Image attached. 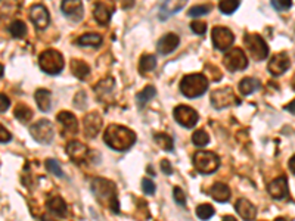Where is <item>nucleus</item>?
<instances>
[{
    "mask_svg": "<svg viewBox=\"0 0 295 221\" xmlns=\"http://www.w3.org/2000/svg\"><path fill=\"white\" fill-rule=\"evenodd\" d=\"M103 140L110 148H113L114 151L124 152V151H128L136 143L138 136L133 130H130L127 127L111 124L108 125V128L103 133Z\"/></svg>",
    "mask_w": 295,
    "mask_h": 221,
    "instance_id": "f257e3e1",
    "label": "nucleus"
},
{
    "mask_svg": "<svg viewBox=\"0 0 295 221\" xmlns=\"http://www.w3.org/2000/svg\"><path fill=\"white\" fill-rule=\"evenodd\" d=\"M90 189H92V194L95 195V198L100 204L106 205L114 214H120V202H118V196H117V187L111 180L96 177V179L92 180Z\"/></svg>",
    "mask_w": 295,
    "mask_h": 221,
    "instance_id": "f03ea898",
    "label": "nucleus"
},
{
    "mask_svg": "<svg viewBox=\"0 0 295 221\" xmlns=\"http://www.w3.org/2000/svg\"><path fill=\"white\" fill-rule=\"evenodd\" d=\"M208 89V78L204 74H189L184 75L180 81V92L183 96L194 99L202 96Z\"/></svg>",
    "mask_w": 295,
    "mask_h": 221,
    "instance_id": "7ed1b4c3",
    "label": "nucleus"
},
{
    "mask_svg": "<svg viewBox=\"0 0 295 221\" xmlns=\"http://www.w3.org/2000/svg\"><path fill=\"white\" fill-rule=\"evenodd\" d=\"M39 65L43 72L49 75H57L64 69L65 62H64V56L61 55V52H58L55 49H47L42 52V55L39 58Z\"/></svg>",
    "mask_w": 295,
    "mask_h": 221,
    "instance_id": "20e7f679",
    "label": "nucleus"
},
{
    "mask_svg": "<svg viewBox=\"0 0 295 221\" xmlns=\"http://www.w3.org/2000/svg\"><path fill=\"white\" fill-rule=\"evenodd\" d=\"M194 167L201 174H212L220 167V158L210 151H198L194 155Z\"/></svg>",
    "mask_w": 295,
    "mask_h": 221,
    "instance_id": "39448f33",
    "label": "nucleus"
},
{
    "mask_svg": "<svg viewBox=\"0 0 295 221\" xmlns=\"http://www.w3.org/2000/svg\"><path fill=\"white\" fill-rule=\"evenodd\" d=\"M245 44L255 61H264L269 56V46L260 34H245Z\"/></svg>",
    "mask_w": 295,
    "mask_h": 221,
    "instance_id": "423d86ee",
    "label": "nucleus"
},
{
    "mask_svg": "<svg viewBox=\"0 0 295 221\" xmlns=\"http://www.w3.org/2000/svg\"><path fill=\"white\" fill-rule=\"evenodd\" d=\"M30 134L33 136V139L37 142V143H42V145H49L53 142V125L49 120H40L37 121L36 124H33L30 127Z\"/></svg>",
    "mask_w": 295,
    "mask_h": 221,
    "instance_id": "0eeeda50",
    "label": "nucleus"
},
{
    "mask_svg": "<svg viewBox=\"0 0 295 221\" xmlns=\"http://www.w3.org/2000/svg\"><path fill=\"white\" fill-rule=\"evenodd\" d=\"M211 40H212V46L217 50L226 52L230 49V46L235 42V36L229 28L214 27L211 31Z\"/></svg>",
    "mask_w": 295,
    "mask_h": 221,
    "instance_id": "6e6552de",
    "label": "nucleus"
},
{
    "mask_svg": "<svg viewBox=\"0 0 295 221\" xmlns=\"http://www.w3.org/2000/svg\"><path fill=\"white\" fill-rule=\"evenodd\" d=\"M211 105L212 108L216 109H225L227 106H230L233 102L238 105L239 99L232 92L230 87H223V89H217V90H212L211 92Z\"/></svg>",
    "mask_w": 295,
    "mask_h": 221,
    "instance_id": "1a4fd4ad",
    "label": "nucleus"
},
{
    "mask_svg": "<svg viewBox=\"0 0 295 221\" xmlns=\"http://www.w3.org/2000/svg\"><path fill=\"white\" fill-rule=\"evenodd\" d=\"M223 64L230 72H236V71H242L248 67V58L244 53L242 49L235 47L226 53L223 58Z\"/></svg>",
    "mask_w": 295,
    "mask_h": 221,
    "instance_id": "9d476101",
    "label": "nucleus"
},
{
    "mask_svg": "<svg viewBox=\"0 0 295 221\" xmlns=\"http://www.w3.org/2000/svg\"><path fill=\"white\" fill-rule=\"evenodd\" d=\"M173 115H174V120L186 128H192L195 127L199 120V115L194 108L191 106H186V105H179L176 106L173 110Z\"/></svg>",
    "mask_w": 295,
    "mask_h": 221,
    "instance_id": "9b49d317",
    "label": "nucleus"
},
{
    "mask_svg": "<svg viewBox=\"0 0 295 221\" xmlns=\"http://www.w3.org/2000/svg\"><path fill=\"white\" fill-rule=\"evenodd\" d=\"M62 14L74 22H80L85 15V8L82 0H62L61 3Z\"/></svg>",
    "mask_w": 295,
    "mask_h": 221,
    "instance_id": "f8f14e48",
    "label": "nucleus"
},
{
    "mask_svg": "<svg viewBox=\"0 0 295 221\" xmlns=\"http://www.w3.org/2000/svg\"><path fill=\"white\" fill-rule=\"evenodd\" d=\"M291 67V59L286 53H278V55H273L269 61V72L275 77L285 74Z\"/></svg>",
    "mask_w": 295,
    "mask_h": 221,
    "instance_id": "ddd939ff",
    "label": "nucleus"
},
{
    "mask_svg": "<svg viewBox=\"0 0 295 221\" xmlns=\"http://www.w3.org/2000/svg\"><path fill=\"white\" fill-rule=\"evenodd\" d=\"M30 19L37 30H44L50 22V15L43 5H34L30 9Z\"/></svg>",
    "mask_w": 295,
    "mask_h": 221,
    "instance_id": "4468645a",
    "label": "nucleus"
},
{
    "mask_svg": "<svg viewBox=\"0 0 295 221\" xmlns=\"http://www.w3.org/2000/svg\"><path fill=\"white\" fill-rule=\"evenodd\" d=\"M267 192L269 195L273 198V199H278V201H282L285 198L289 196V187H288V180L286 177H278L275 179L269 186H267Z\"/></svg>",
    "mask_w": 295,
    "mask_h": 221,
    "instance_id": "2eb2a0df",
    "label": "nucleus"
},
{
    "mask_svg": "<svg viewBox=\"0 0 295 221\" xmlns=\"http://www.w3.org/2000/svg\"><path fill=\"white\" fill-rule=\"evenodd\" d=\"M67 155L75 164H82L89 158V148L82 142H70L67 145Z\"/></svg>",
    "mask_w": 295,
    "mask_h": 221,
    "instance_id": "dca6fc26",
    "label": "nucleus"
},
{
    "mask_svg": "<svg viewBox=\"0 0 295 221\" xmlns=\"http://www.w3.org/2000/svg\"><path fill=\"white\" fill-rule=\"evenodd\" d=\"M102 117L99 115L98 112H90L87 114L83 120V124H85V134L87 137L93 139L96 137L100 131V127H102Z\"/></svg>",
    "mask_w": 295,
    "mask_h": 221,
    "instance_id": "f3484780",
    "label": "nucleus"
},
{
    "mask_svg": "<svg viewBox=\"0 0 295 221\" xmlns=\"http://www.w3.org/2000/svg\"><path fill=\"white\" fill-rule=\"evenodd\" d=\"M187 3V0H166L159 9V21H167L171 15L177 14L183 9V6Z\"/></svg>",
    "mask_w": 295,
    "mask_h": 221,
    "instance_id": "a211bd4d",
    "label": "nucleus"
},
{
    "mask_svg": "<svg viewBox=\"0 0 295 221\" xmlns=\"http://www.w3.org/2000/svg\"><path fill=\"white\" fill-rule=\"evenodd\" d=\"M57 120L58 123L61 124V127L65 130V133H68V134H75V133L78 131V121H77L75 115L68 112V110L59 112Z\"/></svg>",
    "mask_w": 295,
    "mask_h": 221,
    "instance_id": "6ab92c4d",
    "label": "nucleus"
},
{
    "mask_svg": "<svg viewBox=\"0 0 295 221\" xmlns=\"http://www.w3.org/2000/svg\"><path fill=\"white\" fill-rule=\"evenodd\" d=\"M46 208L50 214H53L58 218H64L68 212V207L67 202L61 198V196H50L46 201Z\"/></svg>",
    "mask_w": 295,
    "mask_h": 221,
    "instance_id": "aec40b11",
    "label": "nucleus"
},
{
    "mask_svg": "<svg viewBox=\"0 0 295 221\" xmlns=\"http://www.w3.org/2000/svg\"><path fill=\"white\" fill-rule=\"evenodd\" d=\"M179 43H180L179 36L170 33V34H166L163 39H159V42L156 44V49H158L159 55L166 56L169 55V53H171V52H174V50L177 49Z\"/></svg>",
    "mask_w": 295,
    "mask_h": 221,
    "instance_id": "412c9836",
    "label": "nucleus"
},
{
    "mask_svg": "<svg viewBox=\"0 0 295 221\" xmlns=\"http://www.w3.org/2000/svg\"><path fill=\"white\" fill-rule=\"evenodd\" d=\"M235 211L238 212L239 217H242L244 220H254L255 215H257V209L254 207L253 204L242 198V199H238L236 204H235Z\"/></svg>",
    "mask_w": 295,
    "mask_h": 221,
    "instance_id": "4be33fe9",
    "label": "nucleus"
},
{
    "mask_svg": "<svg viewBox=\"0 0 295 221\" xmlns=\"http://www.w3.org/2000/svg\"><path fill=\"white\" fill-rule=\"evenodd\" d=\"M208 195H210L214 201L223 204V202H227V201L230 199L232 192H230L229 186L225 184V183H214L210 189H208Z\"/></svg>",
    "mask_w": 295,
    "mask_h": 221,
    "instance_id": "5701e85b",
    "label": "nucleus"
},
{
    "mask_svg": "<svg viewBox=\"0 0 295 221\" xmlns=\"http://www.w3.org/2000/svg\"><path fill=\"white\" fill-rule=\"evenodd\" d=\"M34 99L37 102V106L39 109L43 112H47L52 108V93L46 89H39L36 93H34Z\"/></svg>",
    "mask_w": 295,
    "mask_h": 221,
    "instance_id": "b1692460",
    "label": "nucleus"
},
{
    "mask_svg": "<svg viewBox=\"0 0 295 221\" xmlns=\"http://www.w3.org/2000/svg\"><path fill=\"white\" fill-rule=\"evenodd\" d=\"M71 71L78 80L85 81V80H87L89 74H90V67H89V64H86L85 61H82V59H72L71 61Z\"/></svg>",
    "mask_w": 295,
    "mask_h": 221,
    "instance_id": "393cba45",
    "label": "nucleus"
},
{
    "mask_svg": "<svg viewBox=\"0 0 295 221\" xmlns=\"http://www.w3.org/2000/svg\"><path fill=\"white\" fill-rule=\"evenodd\" d=\"M260 87H261L260 80L253 78V77H247V78H244L239 83V92H240L242 96H248V95H251L254 92H257Z\"/></svg>",
    "mask_w": 295,
    "mask_h": 221,
    "instance_id": "a878e982",
    "label": "nucleus"
},
{
    "mask_svg": "<svg viewBox=\"0 0 295 221\" xmlns=\"http://www.w3.org/2000/svg\"><path fill=\"white\" fill-rule=\"evenodd\" d=\"M93 15H95V19L98 21V24L106 25L111 19V9L105 3H96V6L93 9Z\"/></svg>",
    "mask_w": 295,
    "mask_h": 221,
    "instance_id": "bb28decb",
    "label": "nucleus"
},
{
    "mask_svg": "<svg viewBox=\"0 0 295 221\" xmlns=\"http://www.w3.org/2000/svg\"><path fill=\"white\" fill-rule=\"evenodd\" d=\"M19 8L18 0H0V18H11Z\"/></svg>",
    "mask_w": 295,
    "mask_h": 221,
    "instance_id": "cd10ccee",
    "label": "nucleus"
},
{
    "mask_svg": "<svg viewBox=\"0 0 295 221\" xmlns=\"http://www.w3.org/2000/svg\"><path fill=\"white\" fill-rule=\"evenodd\" d=\"M75 44L78 46H89V47H98L102 44V37L96 34V33H89V34H83L82 37H78L75 40Z\"/></svg>",
    "mask_w": 295,
    "mask_h": 221,
    "instance_id": "c85d7f7f",
    "label": "nucleus"
},
{
    "mask_svg": "<svg viewBox=\"0 0 295 221\" xmlns=\"http://www.w3.org/2000/svg\"><path fill=\"white\" fill-rule=\"evenodd\" d=\"M156 95V90H155L154 86H148V87H145L142 92H139L138 95H136V103H138V106L139 108H143L149 100H152Z\"/></svg>",
    "mask_w": 295,
    "mask_h": 221,
    "instance_id": "c756f323",
    "label": "nucleus"
},
{
    "mask_svg": "<svg viewBox=\"0 0 295 221\" xmlns=\"http://www.w3.org/2000/svg\"><path fill=\"white\" fill-rule=\"evenodd\" d=\"M8 31L11 33V36L15 39H24L27 36V25L24 21L21 19H15L14 22H11V25L8 27Z\"/></svg>",
    "mask_w": 295,
    "mask_h": 221,
    "instance_id": "7c9ffc66",
    "label": "nucleus"
},
{
    "mask_svg": "<svg viewBox=\"0 0 295 221\" xmlns=\"http://www.w3.org/2000/svg\"><path fill=\"white\" fill-rule=\"evenodd\" d=\"M156 67V58L154 55H149V53H145L142 55L141 61H139V72L141 74H148L151 71H154Z\"/></svg>",
    "mask_w": 295,
    "mask_h": 221,
    "instance_id": "2f4dec72",
    "label": "nucleus"
},
{
    "mask_svg": "<svg viewBox=\"0 0 295 221\" xmlns=\"http://www.w3.org/2000/svg\"><path fill=\"white\" fill-rule=\"evenodd\" d=\"M155 143L161 148V149H164V151H167V152H171L173 149H174V142H173V137L169 136L167 133H156L154 136Z\"/></svg>",
    "mask_w": 295,
    "mask_h": 221,
    "instance_id": "473e14b6",
    "label": "nucleus"
},
{
    "mask_svg": "<svg viewBox=\"0 0 295 221\" xmlns=\"http://www.w3.org/2000/svg\"><path fill=\"white\" fill-rule=\"evenodd\" d=\"M114 86H115L114 78H106V80L98 83V86L95 87V92H96V95H98L99 97H103L105 95H110V93L113 92Z\"/></svg>",
    "mask_w": 295,
    "mask_h": 221,
    "instance_id": "72a5a7b5",
    "label": "nucleus"
},
{
    "mask_svg": "<svg viewBox=\"0 0 295 221\" xmlns=\"http://www.w3.org/2000/svg\"><path fill=\"white\" fill-rule=\"evenodd\" d=\"M15 117L16 120H19L21 123H29L30 120L33 118V110L31 108H29L27 105H18L16 109H15Z\"/></svg>",
    "mask_w": 295,
    "mask_h": 221,
    "instance_id": "f704fd0d",
    "label": "nucleus"
},
{
    "mask_svg": "<svg viewBox=\"0 0 295 221\" xmlns=\"http://www.w3.org/2000/svg\"><path fill=\"white\" fill-rule=\"evenodd\" d=\"M192 142H194V145L198 146V148H204V146H207V145L210 143V136H208V133L204 131V130H197V131L192 134Z\"/></svg>",
    "mask_w": 295,
    "mask_h": 221,
    "instance_id": "c9c22d12",
    "label": "nucleus"
},
{
    "mask_svg": "<svg viewBox=\"0 0 295 221\" xmlns=\"http://www.w3.org/2000/svg\"><path fill=\"white\" fill-rule=\"evenodd\" d=\"M239 5H240L239 0H222L219 5V9L225 15H230L238 9Z\"/></svg>",
    "mask_w": 295,
    "mask_h": 221,
    "instance_id": "e433bc0d",
    "label": "nucleus"
},
{
    "mask_svg": "<svg viewBox=\"0 0 295 221\" xmlns=\"http://www.w3.org/2000/svg\"><path fill=\"white\" fill-rule=\"evenodd\" d=\"M197 215L201 220H208L214 215V208L210 204H202L197 208Z\"/></svg>",
    "mask_w": 295,
    "mask_h": 221,
    "instance_id": "4c0bfd02",
    "label": "nucleus"
},
{
    "mask_svg": "<svg viewBox=\"0 0 295 221\" xmlns=\"http://www.w3.org/2000/svg\"><path fill=\"white\" fill-rule=\"evenodd\" d=\"M211 12V5H198V6H194L187 11V15L189 16H202V15H207Z\"/></svg>",
    "mask_w": 295,
    "mask_h": 221,
    "instance_id": "58836bf2",
    "label": "nucleus"
},
{
    "mask_svg": "<svg viewBox=\"0 0 295 221\" xmlns=\"http://www.w3.org/2000/svg\"><path fill=\"white\" fill-rule=\"evenodd\" d=\"M46 170L52 174H55L57 177H64V173H62V168L59 165L57 159H47L46 161Z\"/></svg>",
    "mask_w": 295,
    "mask_h": 221,
    "instance_id": "ea45409f",
    "label": "nucleus"
},
{
    "mask_svg": "<svg viewBox=\"0 0 295 221\" xmlns=\"http://www.w3.org/2000/svg\"><path fill=\"white\" fill-rule=\"evenodd\" d=\"M191 28H192V31L195 33V34H199V36H202V34H205V31H207V24L204 22V21H192L191 22Z\"/></svg>",
    "mask_w": 295,
    "mask_h": 221,
    "instance_id": "a19ab883",
    "label": "nucleus"
},
{
    "mask_svg": "<svg viewBox=\"0 0 295 221\" xmlns=\"http://www.w3.org/2000/svg\"><path fill=\"white\" fill-rule=\"evenodd\" d=\"M142 190L145 195H154L156 187H155V183L152 180L143 179L142 180Z\"/></svg>",
    "mask_w": 295,
    "mask_h": 221,
    "instance_id": "79ce46f5",
    "label": "nucleus"
},
{
    "mask_svg": "<svg viewBox=\"0 0 295 221\" xmlns=\"http://www.w3.org/2000/svg\"><path fill=\"white\" fill-rule=\"evenodd\" d=\"M272 5L278 11H288L292 6V0H272Z\"/></svg>",
    "mask_w": 295,
    "mask_h": 221,
    "instance_id": "37998d69",
    "label": "nucleus"
},
{
    "mask_svg": "<svg viewBox=\"0 0 295 221\" xmlns=\"http://www.w3.org/2000/svg\"><path fill=\"white\" fill-rule=\"evenodd\" d=\"M173 196H174V201H176L179 205H186V195H184V192H183L180 187H174Z\"/></svg>",
    "mask_w": 295,
    "mask_h": 221,
    "instance_id": "c03bdc74",
    "label": "nucleus"
},
{
    "mask_svg": "<svg viewBox=\"0 0 295 221\" xmlns=\"http://www.w3.org/2000/svg\"><path fill=\"white\" fill-rule=\"evenodd\" d=\"M12 140V134L9 130H6L3 125L0 124V143H8Z\"/></svg>",
    "mask_w": 295,
    "mask_h": 221,
    "instance_id": "a18cd8bd",
    "label": "nucleus"
},
{
    "mask_svg": "<svg viewBox=\"0 0 295 221\" xmlns=\"http://www.w3.org/2000/svg\"><path fill=\"white\" fill-rule=\"evenodd\" d=\"M9 106H11V100H9V97L5 96V95H0V114L9 109Z\"/></svg>",
    "mask_w": 295,
    "mask_h": 221,
    "instance_id": "49530a36",
    "label": "nucleus"
},
{
    "mask_svg": "<svg viewBox=\"0 0 295 221\" xmlns=\"http://www.w3.org/2000/svg\"><path fill=\"white\" fill-rule=\"evenodd\" d=\"M161 170H163V173L167 174V176L173 174V168H171V164L169 162V159H163V161H161Z\"/></svg>",
    "mask_w": 295,
    "mask_h": 221,
    "instance_id": "de8ad7c7",
    "label": "nucleus"
},
{
    "mask_svg": "<svg viewBox=\"0 0 295 221\" xmlns=\"http://www.w3.org/2000/svg\"><path fill=\"white\" fill-rule=\"evenodd\" d=\"M294 106H295V102L292 100V102H291V103H289L288 106H285V109H288L289 112H291V114H294Z\"/></svg>",
    "mask_w": 295,
    "mask_h": 221,
    "instance_id": "09e8293b",
    "label": "nucleus"
},
{
    "mask_svg": "<svg viewBox=\"0 0 295 221\" xmlns=\"http://www.w3.org/2000/svg\"><path fill=\"white\" fill-rule=\"evenodd\" d=\"M289 167H291V173L294 174V173H295V168H294V156H292V158L289 159Z\"/></svg>",
    "mask_w": 295,
    "mask_h": 221,
    "instance_id": "8fccbe9b",
    "label": "nucleus"
},
{
    "mask_svg": "<svg viewBox=\"0 0 295 221\" xmlns=\"http://www.w3.org/2000/svg\"><path fill=\"white\" fill-rule=\"evenodd\" d=\"M3 71H5V69H3V65H2V64H0V77H2V75H3Z\"/></svg>",
    "mask_w": 295,
    "mask_h": 221,
    "instance_id": "3c124183",
    "label": "nucleus"
},
{
    "mask_svg": "<svg viewBox=\"0 0 295 221\" xmlns=\"http://www.w3.org/2000/svg\"><path fill=\"white\" fill-rule=\"evenodd\" d=\"M225 220H230V221H235V218H233V217H227V215H226V217H225Z\"/></svg>",
    "mask_w": 295,
    "mask_h": 221,
    "instance_id": "603ef678",
    "label": "nucleus"
}]
</instances>
